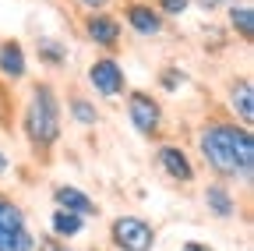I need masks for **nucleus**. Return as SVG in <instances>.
Returning <instances> with one entry per match:
<instances>
[{
    "mask_svg": "<svg viewBox=\"0 0 254 251\" xmlns=\"http://www.w3.org/2000/svg\"><path fill=\"white\" fill-rule=\"evenodd\" d=\"M205 205H208V212L215 219H233L237 216V202H233L226 184H208L205 187Z\"/></svg>",
    "mask_w": 254,
    "mask_h": 251,
    "instance_id": "nucleus-11",
    "label": "nucleus"
},
{
    "mask_svg": "<svg viewBox=\"0 0 254 251\" xmlns=\"http://www.w3.org/2000/svg\"><path fill=\"white\" fill-rule=\"evenodd\" d=\"M71 117H74L78 124H85V128H92V124L99 120V113H95V106H92L88 99H78V96L71 99Z\"/></svg>",
    "mask_w": 254,
    "mask_h": 251,
    "instance_id": "nucleus-17",
    "label": "nucleus"
},
{
    "mask_svg": "<svg viewBox=\"0 0 254 251\" xmlns=\"http://www.w3.org/2000/svg\"><path fill=\"white\" fill-rule=\"evenodd\" d=\"M88 82H92V88L99 92V96H120L124 92V71H120V64L113 57H103V60H95V64L88 68Z\"/></svg>",
    "mask_w": 254,
    "mask_h": 251,
    "instance_id": "nucleus-6",
    "label": "nucleus"
},
{
    "mask_svg": "<svg viewBox=\"0 0 254 251\" xmlns=\"http://www.w3.org/2000/svg\"><path fill=\"white\" fill-rule=\"evenodd\" d=\"M25 131L39 149H46L60 138V103H57L50 85L32 88V99H28V110H25Z\"/></svg>",
    "mask_w": 254,
    "mask_h": 251,
    "instance_id": "nucleus-2",
    "label": "nucleus"
},
{
    "mask_svg": "<svg viewBox=\"0 0 254 251\" xmlns=\"http://www.w3.org/2000/svg\"><path fill=\"white\" fill-rule=\"evenodd\" d=\"M85 230V219L74 216V212H64V209H53L50 212V234L60 237V241H71Z\"/></svg>",
    "mask_w": 254,
    "mask_h": 251,
    "instance_id": "nucleus-13",
    "label": "nucleus"
},
{
    "mask_svg": "<svg viewBox=\"0 0 254 251\" xmlns=\"http://www.w3.org/2000/svg\"><path fill=\"white\" fill-rule=\"evenodd\" d=\"M36 53H39V60L43 64H67V46L64 43H57V39H39L36 43Z\"/></svg>",
    "mask_w": 254,
    "mask_h": 251,
    "instance_id": "nucleus-16",
    "label": "nucleus"
},
{
    "mask_svg": "<svg viewBox=\"0 0 254 251\" xmlns=\"http://www.w3.org/2000/svg\"><path fill=\"white\" fill-rule=\"evenodd\" d=\"M36 251H74L67 241H60V237H53V234H46V237H39L36 241Z\"/></svg>",
    "mask_w": 254,
    "mask_h": 251,
    "instance_id": "nucleus-18",
    "label": "nucleus"
},
{
    "mask_svg": "<svg viewBox=\"0 0 254 251\" xmlns=\"http://www.w3.org/2000/svg\"><path fill=\"white\" fill-rule=\"evenodd\" d=\"M177 85H184V75H180L177 68H166V71H163V88H170V92H173Z\"/></svg>",
    "mask_w": 254,
    "mask_h": 251,
    "instance_id": "nucleus-20",
    "label": "nucleus"
},
{
    "mask_svg": "<svg viewBox=\"0 0 254 251\" xmlns=\"http://www.w3.org/2000/svg\"><path fill=\"white\" fill-rule=\"evenodd\" d=\"M230 106L240 113L244 124L254 120V85H251V78H240V82L230 85Z\"/></svg>",
    "mask_w": 254,
    "mask_h": 251,
    "instance_id": "nucleus-12",
    "label": "nucleus"
},
{
    "mask_svg": "<svg viewBox=\"0 0 254 251\" xmlns=\"http://www.w3.org/2000/svg\"><path fill=\"white\" fill-rule=\"evenodd\" d=\"M110 244L117 251H152L155 248V227L141 216H117L110 223Z\"/></svg>",
    "mask_w": 254,
    "mask_h": 251,
    "instance_id": "nucleus-3",
    "label": "nucleus"
},
{
    "mask_svg": "<svg viewBox=\"0 0 254 251\" xmlns=\"http://www.w3.org/2000/svg\"><path fill=\"white\" fill-rule=\"evenodd\" d=\"M4 170H7V156H4V152H0V173H4Z\"/></svg>",
    "mask_w": 254,
    "mask_h": 251,
    "instance_id": "nucleus-24",
    "label": "nucleus"
},
{
    "mask_svg": "<svg viewBox=\"0 0 254 251\" xmlns=\"http://www.w3.org/2000/svg\"><path fill=\"white\" fill-rule=\"evenodd\" d=\"M159 167L166 170V177H173V180H180V184H190V180H194V167H190L187 152L177 149V145H163V149H159Z\"/></svg>",
    "mask_w": 254,
    "mask_h": 251,
    "instance_id": "nucleus-9",
    "label": "nucleus"
},
{
    "mask_svg": "<svg viewBox=\"0 0 254 251\" xmlns=\"http://www.w3.org/2000/svg\"><path fill=\"white\" fill-rule=\"evenodd\" d=\"M230 25L240 32V39H244V43H251V39H254V11H251L247 4L230 7Z\"/></svg>",
    "mask_w": 254,
    "mask_h": 251,
    "instance_id": "nucleus-15",
    "label": "nucleus"
},
{
    "mask_svg": "<svg viewBox=\"0 0 254 251\" xmlns=\"http://www.w3.org/2000/svg\"><path fill=\"white\" fill-rule=\"evenodd\" d=\"M0 251H36V237L25 223V212L11 198H0Z\"/></svg>",
    "mask_w": 254,
    "mask_h": 251,
    "instance_id": "nucleus-4",
    "label": "nucleus"
},
{
    "mask_svg": "<svg viewBox=\"0 0 254 251\" xmlns=\"http://www.w3.org/2000/svg\"><path fill=\"white\" fill-rule=\"evenodd\" d=\"M180 251H215V248H212V244H205V241H187Z\"/></svg>",
    "mask_w": 254,
    "mask_h": 251,
    "instance_id": "nucleus-21",
    "label": "nucleus"
},
{
    "mask_svg": "<svg viewBox=\"0 0 254 251\" xmlns=\"http://www.w3.org/2000/svg\"><path fill=\"white\" fill-rule=\"evenodd\" d=\"M53 202H57V209H64V212H74V216H99V205H95L81 187H74V184H57L53 187Z\"/></svg>",
    "mask_w": 254,
    "mask_h": 251,
    "instance_id": "nucleus-7",
    "label": "nucleus"
},
{
    "mask_svg": "<svg viewBox=\"0 0 254 251\" xmlns=\"http://www.w3.org/2000/svg\"><path fill=\"white\" fill-rule=\"evenodd\" d=\"M85 32L95 46H117L120 43V21L110 18V14H88Z\"/></svg>",
    "mask_w": 254,
    "mask_h": 251,
    "instance_id": "nucleus-10",
    "label": "nucleus"
},
{
    "mask_svg": "<svg viewBox=\"0 0 254 251\" xmlns=\"http://www.w3.org/2000/svg\"><path fill=\"white\" fill-rule=\"evenodd\" d=\"M201 156L219 177L251 180L254 173V138L237 124H208L201 131Z\"/></svg>",
    "mask_w": 254,
    "mask_h": 251,
    "instance_id": "nucleus-1",
    "label": "nucleus"
},
{
    "mask_svg": "<svg viewBox=\"0 0 254 251\" xmlns=\"http://www.w3.org/2000/svg\"><path fill=\"white\" fill-rule=\"evenodd\" d=\"M127 113H131V124H134L138 135H155L159 131L163 110H159V103L148 96V92H131V99H127Z\"/></svg>",
    "mask_w": 254,
    "mask_h": 251,
    "instance_id": "nucleus-5",
    "label": "nucleus"
},
{
    "mask_svg": "<svg viewBox=\"0 0 254 251\" xmlns=\"http://www.w3.org/2000/svg\"><path fill=\"white\" fill-rule=\"evenodd\" d=\"M124 18H127V25H131L138 36H159L163 32V14H159L152 4H127Z\"/></svg>",
    "mask_w": 254,
    "mask_h": 251,
    "instance_id": "nucleus-8",
    "label": "nucleus"
},
{
    "mask_svg": "<svg viewBox=\"0 0 254 251\" xmlns=\"http://www.w3.org/2000/svg\"><path fill=\"white\" fill-rule=\"evenodd\" d=\"M0 75L11 78V82L25 78V53H21L18 43H4V46H0Z\"/></svg>",
    "mask_w": 254,
    "mask_h": 251,
    "instance_id": "nucleus-14",
    "label": "nucleus"
},
{
    "mask_svg": "<svg viewBox=\"0 0 254 251\" xmlns=\"http://www.w3.org/2000/svg\"><path fill=\"white\" fill-rule=\"evenodd\" d=\"M81 4H85L88 11H103V7L110 4V0H81Z\"/></svg>",
    "mask_w": 254,
    "mask_h": 251,
    "instance_id": "nucleus-23",
    "label": "nucleus"
},
{
    "mask_svg": "<svg viewBox=\"0 0 254 251\" xmlns=\"http://www.w3.org/2000/svg\"><path fill=\"white\" fill-rule=\"evenodd\" d=\"M187 4H190V0H159V11L170 14V18H177V14L187 11Z\"/></svg>",
    "mask_w": 254,
    "mask_h": 251,
    "instance_id": "nucleus-19",
    "label": "nucleus"
},
{
    "mask_svg": "<svg viewBox=\"0 0 254 251\" xmlns=\"http://www.w3.org/2000/svg\"><path fill=\"white\" fill-rule=\"evenodd\" d=\"M222 4H226V0H198L201 11H215V7H222Z\"/></svg>",
    "mask_w": 254,
    "mask_h": 251,
    "instance_id": "nucleus-22",
    "label": "nucleus"
}]
</instances>
